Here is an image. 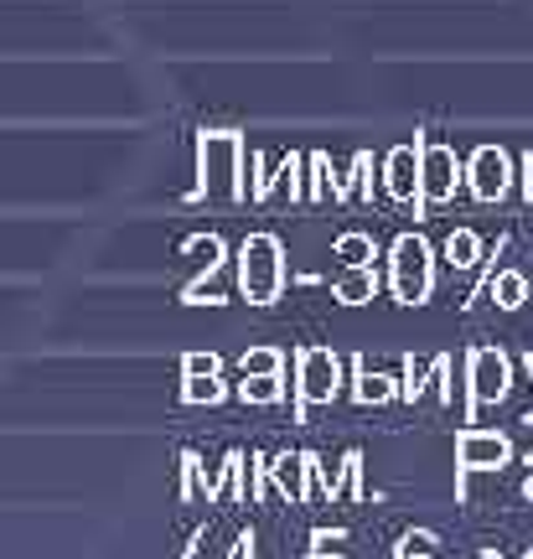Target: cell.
Segmentation results:
<instances>
[{"label": "cell", "mask_w": 533, "mask_h": 559, "mask_svg": "<svg viewBox=\"0 0 533 559\" xmlns=\"http://www.w3.org/2000/svg\"><path fill=\"white\" fill-rule=\"evenodd\" d=\"M244 166H254V151H244V135L234 130H213L198 140V192L192 198H228L238 202L244 187Z\"/></svg>", "instance_id": "1"}, {"label": "cell", "mask_w": 533, "mask_h": 559, "mask_svg": "<svg viewBox=\"0 0 533 559\" xmlns=\"http://www.w3.org/2000/svg\"><path fill=\"white\" fill-rule=\"evenodd\" d=\"M285 285V249L275 234H249L238 249V290L249 296V306H270Z\"/></svg>", "instance_id": "2"}, {"label": "cell", "mask_w": 533, "mask_h": 559, "mask_svg": "<svg viewBox=\"0 0 533 559\" xmlns=\"http://www.w3.org/2000/svg\"><path fill=\"white\" fill-rule=\"evenodd\" d=\"M389 285H394V296L404 300V306H425V300H430L435 254H430V243L419 239V234L394 239V249H389Z\"/></svg>", "instance_id": "3"}, {"label": "cell", "mask_w": 533, "mask_h": 559, "mask_svg": "<svg viewBox=\"0 0 533 559\" xmlns=\"http://www.w3.org/2000/svg\"><path fill=\"white\" fill-rule=\"evenodd\" d=\"M508 389H513V358L502 347H472V358H466V404H472L466 425L476 430V409L502 404Z\"/></svg>", "instance_id": "4"}, {"label": "cell", "mask_w": 533, "mask_h": 559, "mask_svg": "<svg viewBox=\"0 0 533 559\" xmlns=\"http://www.w3.org/2000/svg\"><path fill=\"white\" fill-rule=\"evenodd\" d=\"M342 394V358L332 347H300L296 353V419L306 425L311 404H332Z\"/></svg>", "instance_id": "5"}, {"label": "cell", "mask_w": 533, "mask_h": 559, "mask_svg": "<svg viewBox=\"0 0 533 559\" xmlns=\"http://www.w3.org/2000/svg\"><path fill=\"white\" fill-rule=\"evenodd\" d=\"M466 187V160L451 145H430L419 140V207H440Z\"/></svg>", "instance_id": "6"}, {"label": "cell", "mask_w": 533, "mask_h": 559, "mask_svg": "<svg viewBox=\"0 0 533 559\" xmlns=\"http://www.w3.org/2000/svg\"><path fill=\"white\" fill-rule=\"evenodd\" d=\"M466 187L476 202H502L513 187V156L502 145H476L466 156Z\"/></svg>", "instance_id": "7"}, {"label": "cell", "mask_w": 533, "mask_h": 559, "mask_svg": "<svg viewBox=\"0 0 533 559\" xmlns=\"http://www.w3.org/2000/svg\"><path fill=\"white\" fill-rule=\"evenodd\" d=\"M513 461V440L497 436V430H461L455 436V472L472 477V472H502Z\"/></svg>", "instance_id": "8"}, {"label": "cell", "mask_w": 533, "mask_h": 559, "mask_svg": "<svg viewBox=\"0 0 533 559\" xmlns=\"http://www.w3.org/2000/svg\"><path fill=\"white\" fill-rule=\"evenodd\" d=\"M383 192L394 202H415V218H425V207H419V140L389 151V160H383Z\"/></svg>", "instance_id": "9"}, {"label": "cell", "mask_w": 533, "mask_h": 559, "mask_svg": "<svg viewBox=\"0 0 533 559\" xmlns=\"http://www.w3.org/2000/svg\"><path fill=\"white\" fill-rule=\"evenodd\" d=\"M270 481H275L291 502H306L311 498V456H306V451H296V456H291V451L275 456L270 461Z\"/></svg>", "instance_id": "10"}, {"label": "cell", "mask_w": 533, "mask_h": 559, "mask_svg": "<svg viewBox=\"0 0 533 559\" xmlns=\"http://www.w3.org/2000/svg\"><path fill=\"white\" fill-rule=\"evenodd\" d=\"M332 296L342 300V306H368V300L378 296V275H374V264L368 270H342L332 285Z\"/></svg>", "instance_id": "11"}, {"label": "cell", "mask_w": 533, "mask_h": 559, "mask_svg": "<svg viewBox=\"0 0 533 559\" xmlns=\"http://www.w3.org/2000/svg\"><path fill=\"white\" fill-rule=\"evenodd\" d=\"M353 400L357 404H389L399 400V383L389 373H368L363 362H353Z\"/></svg>", "instance_id": "12"}, {"label": "cell", "mask_w": 533, "mask_h": 559, "mask_svg": "<svg viewBox=\"0 0 533 559\" xmlns=\"http://www.w3.org/2000/svg\"><path fill=\"white\" fill-rule=\"evenodd\" d=\"M332 260H342L347 270H368V264L378 260L374 234H342V239L332 243Z\"/></svg>", "instance_id": "13"}, {"label": "cell", "mask_w": 533, "mask_h": 559, "mask_svg": "<svg viewBox=\"0 0 533 559\" xmlns=\"http://www.w3.org/2000/svg\"><path fill=\"white\" fill-rule=\"evenodd\" d=\"M446 264L451 270H476L482 264V239H476L472 228H455L451 239H446Z\"/></svg>", "instance_id": "14"}, {"label": "cell", "mask_w": 533, "mask_h": 559, "mask_svg": "<svg viewBox=\"0 0 533 559\" xmlns=\"http://www.w3.org/2000/svg\"><path fill=\"white\" fill-rule=\"evenodd\" d=\"M238 368H244V379H280L285 353H280V347H249V353L238 358Z\"/></svg>", "instance_id": "15"}, {"label": "cell", "mask_w": 533, "mask_h": 559, "mask_svg": "<svg viewBox=\"0 0 533 559\" xmlns=\"http://www.w3.org/2000/svg\"><path fill=\"white\" fill-rule=\"evenodd\" d=\"M223 254H228V249H223V239H217V234H198V239H187V260L198 264L202 275H217Z\"/></svg>", "instance_id": "16"}, {"label": "cell", "mask_w": 533, "mask_h": 559, "mask_svg": "<svg viewBox=\"0 0 533 559\" xmlns=\"http://www.w3.org/2000/svg\"><path fill=\"white\" fill-rule=\"evenodd\" d=\"M223 400H228V383L223 379H181V404L202 409V404H223Z\"/></svg>", "instance_id": "17"}, {"label": "cell", "mask_w": 533, "mask_h": 559, "mask_svg": "<svg viewBox=\"0 0 533 559\" xmlns=\"http://www.w3.org/2000/svg\"><path fill=\"white\" fill-rule=\"evenodd\" d=\"M493 296L502 311H518V306L529 300V280L518 275V270H502V275H493Z\"/></svg>", "instance_id": "18"}, {"label": "cell", "mask_w": 533, "mask_h": 559, "mask_svg": "<svg viewBox=\"0 0 533 559\" xmlns=\"http://www.w3.org/2000/svg\"><path fill=\"white\" fill-rule=\"evenodd\" d=\"M234 394L244 404H280V400H285V383H280V379H238Z\"/></svg>", "instance_id": "19"}, {"label": "cell", "mask_w": 533, "mask_h": 559, "mask_svg": "<svg viewBox=\"0 0 533 559\" xmlns=\"http://www.w3.org/2000/svg\"><path fill=\"white\" fill-rule=\"evenodd\" d=\"M181 379H223V358L217 353H187L181 358Z\"/></svg>", "instance_id": "20"}, {"label": "cell", "mask_w": 533, "mask_h": 559, "mask_svg": "<svg viewBox=\"0 0 533 559\" xmlns=\"http://www.w3.org/2000/svg\"><path fill=\"white\" fill-rule=\"evenodd\" d=\"M198 481H202L198 451H181V498H192V492H198Z\"/></svg>", "instance_id": "21"}, {"label": "cell", "mask_w": 533, "mask_h": 559, "mask_svg": "<svg viewBox=\"0 0 533 559\" xmlns=\"http://www.w3.org/2000/svg\"><path fill=\"white\" fill-rule=\"evenodd\" d=\"M347 539V534H342V528H336V534H327V528H317V534H311V559H332L336 555V544Z\"/></svg>", "instance_id": "22"}, {"label": "cell", "mask_w": 533, "mask_h": 559, "mask_svg": "<svg viewBox=\"0 0 533 559\" xmlns=\"http://www.w3.org/2000/svg\"><path fill=\"white\" fill-rule=\"evenodd\" d=\"M399 394L415 404L419 400V368H415V358H404V383H399Z\"/></svg>", "instance_id": "23"}, {"label": "cell", "mask_w": 533, "mask_h": 559, "mask_svg": "<svg viewBox=\"0 0 533 559\" xmlns=\"http://www.w3.org/2000/svg\"><path fill=\"white\" fill-rule=\"evenodd\" d=\"M234 559H254V539H238L234 544Z\"/></svg>", "instance_id": "24"}, {"label": "cell", "mask_w": 533, "mask_h": 559, "mask_svg": "<svg viewBox=\"0 0 533 559\" xmlns=\"http://www.w3.org/2000/svg\"><path fill=\"white\" fill-rule=\"evenodd\" d=\"M523 166H529V181H523V192H529V202H533V156L523 160Z\"/></svg>", "instance_id": "25"}, {"label": "cell", "mask_w": 533, "mask_h": 559, "mask_svg": "<svg viewBox=\"0 0 533 559\" xmlns=\"http://www.w3.org/2000/svg\"><path fill=\"white\" fill-rule=\"evenodd\" d=\"M523 498H529V502H533V472H529V481H523Z\"/></svg>", "instance_id": "26"}, {"label": "cell", "mask_w": 533, "mask_h": 559, "mask_svg": "<svg viewBox=\"0 0 533 559\" xmlns=\"http://www.w3.org/2000/svg\"><path fill=\"white\" fill-rule=\"evenodd\" d=\"M394 559H430V555H404V549H394Z\"/></svg>", "instance_id": "27"}, {"label": "cell", "mask_w": 533, "mask_h": 559, "mask_svg": "<svg viewBox=\"0 0 533 559\" xmlns=\"http://www.w3.org/2000/svg\"><path fill=\"white\" fill-rule=\"evenodd\" d=\"M482 559H497V549H482Z\"/></svg>", "instance_id": "28"}, {"label": "cell", "mask_w": 533, "mask_h": 559, "mask_svg": "<svg viewBox=\"0 0 533 559\" xmlns=\"http://www.w3.org/2000/svg\"><path fill=\"white\" fill-rule=\"evenodd\" d=\"M529 466H533V456H529Z\"/></svg>", "instance_id": "29"}, {"label": "cell", "mask_w": 533, "mask_h": 559, "mask_svg": "<svg viewBox=\"0 0 533 559\" xmlns=\"http://www.w3.org/2000/svg\"><path fill=\"white\" fill-rule=\"evenodd\" d=\"M529 559H533V555H529Z\"/></svg>", "instance_id": "30"}, {"label": "cell", "mask_w": 533, "mask_h": 559, "mask_svg": "<svg viewBox=\"0 0 533 559\" xmlns=\"http://www.w3.org/2000/svg\"><path fill=\"white\" fill-rule=\"evenodd\" d=\"M332 559H336V555H332Z\"/></svg>", "instance_id": "31"}]
</instances>
